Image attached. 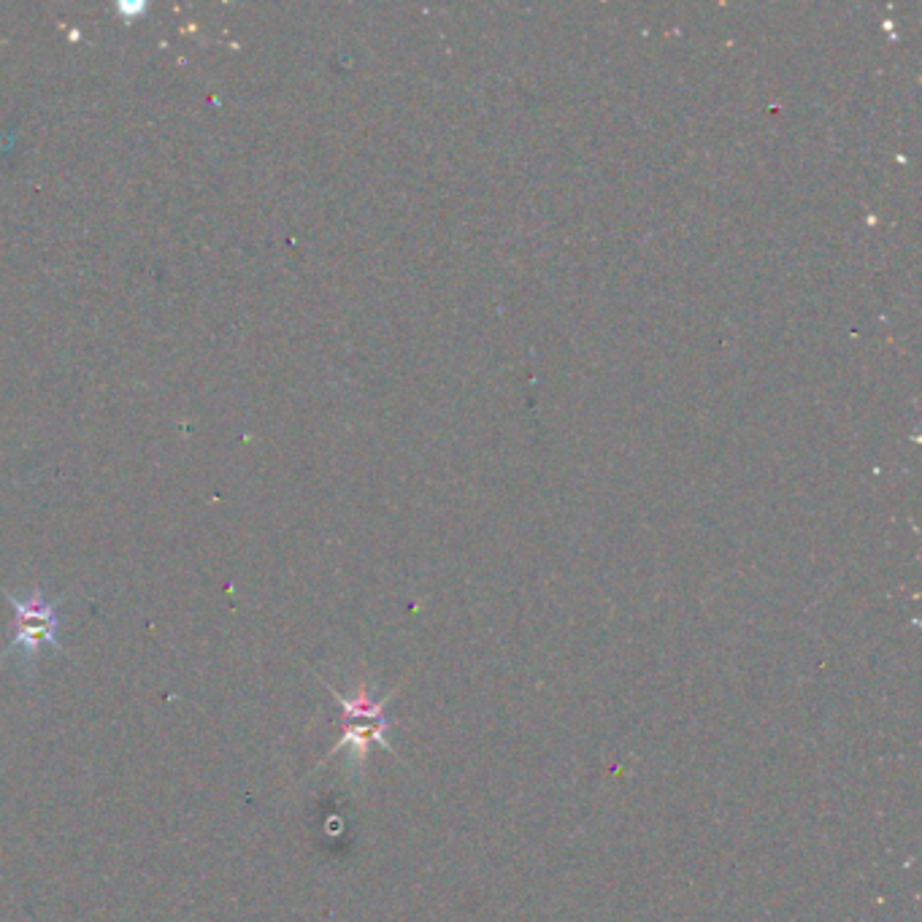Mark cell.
<instances>
[{
  "label": "cell",
  "mask_w": 922,
  "mask_h": 922,
  "mask_svg": "<svg viewBox=\"0 0 922 922\" xmlns=\"http://www.w3.org/2000/svg\"><path fill=\"white\" fill-rule=\"evenodd\" d=\"M3 596L14 606V633H11V641L6 645L0 660L9 658V654H20L22 663L28 660L33 666L39 660L41 649L46 647L57 649L63 654L69 652V649L60 645V628H63V622H60V604L65 598L50 600L41 587H35L25 598H17L11 593H3Z\"/></svg>",
  "instance_id": "6da1fadb"
},
{
  "label": "cell",
  "mask_w": 922,
  "mask_h": 922,
  "mask_svg": "<svg viewBox=\"0 0 922 922\" xmlns=\"http://www.w3.org/2000/svg\"><path fill=\"white\" fill-rule=\"evenodd\" d=\"M117 11L125 17V22H133L138 20V17L147 14V3H142V0H123V3H117Z\"/></svg>",
  "instance_id": "7a4b0ae2"
}]
</instances>
